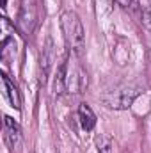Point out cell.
<instances>
[{
  "label": "cell",
  "instance_id": "cell-3",
  "mask_svg": "<svg viewBox=\"0 0 151 153\" xmlns=\"http://www.w3.org/2000/svg\"><path fill=\"white\" fill-rule=\"evenodd\" d=\"M39 0H21L20 16H18V30L21 36H30L39 22Z\"/></svg>",
  "mask_w": 151,
  "mask_h": 153
},
{
  "label": "cell",
  "instance_id": "cell-9",
  "mask_svg": "<svg viewBox=\"0 0 151 153\" xmlns=\"http://www.w3.org/2000/svg\"><path fill=\"white\" fill-rule=\"evenodd\" d=\"M52 62H53V45L52 41L48 39L46 46L43 48V55H41V70H43V82L46 80V75L52 68Z\"/></svg>",
  "mask_w": 151,
  "mask_h": 153
},
{
  "label": "cell",
  "instance_id": "cell-11",
  "mask_svg": "<svg viewBox=\"0 0 151 153\" xmlns=\"http://www.w3.org/2000/svg\"><path fill=\"white\" fill-rule=\"evenodd\" d=\"M98 144V152L100 153H114V148H112V141L109 137H100L96 141Z\"/></svg>",
  "mask_w": 151,
  "mask_h": 153
},
{
  "label": "cell",
  "instance_id": "cell-6",
  "mask_svg": "<svg viewBox=\"0 0 151 153\" xmlns=\"http://www.w3.org/2000/svg\"><path fill=\"white\" fill-rule=\"evenodd\" d=\"M0 76H2V84H4V94H5V98L9 100L11 107H14L16 111H20V109H21V98H20V91H18L16 84L5 75V73H2Z\"/></svg>",
  "mask_w": 151,
  "mask_h": 153
},
{
  "label": "cell",
  "instance_id": "cell-13",
  "mask_svg": "<svg viewBox=\"0 0 151 153\" xmlns=\"http://www.w3.org/2000/svg\"><path fill=\"white\" fill-rule=\"evenodd\" d=\"M142 23L148 30H151V4L142 9Z\"/></svg>",
  "mask_w": 151,
  "mask_h": 153
},
{
  "label": "cell",
  "instance_id": "cell-7",
  "mask_svg": "<svg viewBox=\"0 0 151 153\" xmlns=\"http://www.w3.org/2000/svg\"><path fill=\"white\" fill-rule=\"evenodd\" d=\"M78 119H80V125L85 132H91L96 126V114L93 112V109L87 103L78 105Z\"/></svg>",
  "mask_w": 151,
  "mask_h": 153
},
{
  "label": "cell",
  "instance_id": "cell-8",
  "mask_svg": "<svg viewBox=\"0 0 151 153\" xmlns=\"http://www.w3.org/2000/svg\"><path fill=\"white\" fill-rule=\"evenodd\" d=\"M66 76H68V61H64L57 66V73H55V80H53V91L57 96L68 89L66 87Z\"/></svg>",
  "mask_w": 151,
  "mask_h": 153
},
{
  "label": "cell",
  "instance_id": "cell-2",
  "mask_svg": "<svg viewBox=\"0 0 151 153\" xmlns=\"http://www.w3.org/2000/svg\"><path fill=\"white\" fill-rule=\"evenodd\" d=\"M144 93V89L141 85H135V84H121V85H115L114 89H109L107 93L101 94V102L114 111H124V109H130L132 103L135 102L137 96H141Z\"/></svg>",
  "mask_w": 151,
  "mask_h": 153
},
{
  "label": "cell",
  "instance_id": "cell-10",
  "mask_svg": "<svg viewBox=\"0 0 151 153\" xmlns=\"http://www.w3.org/2000/svg\"><path fill=\"white\" fill-rule=\"evenodd\" d=\"M14 48H16L14 38L5 36L4 41H2V50H0V55H2V61H4V62H9V61L14 57V52H16Z\"/></svg>",
  "mask_w": 151,
  "mask_h": 153
},
{
  "label": "cell",
  "instance_id": "cell-14",
  "mask_svg": "<svg viewBox=\"0 0 151 153\" xmlns=\"http://www.w3.org/2000/svg\"><path fill=\"white\" fill-rule=\"evenodd\" d=\"M5 5H7V0H2V7L5 9Z\"/></svg>",
  "mask_w": 151,
  "mask_h": 153
},
{
  "label": "cell",
  "instance_id": "cell-4",
  "mask_svg": "<svg viewBox=\"0 0 151 153\" xmlns=\"http://www.w3.org/2000/svg\"><path fill=\"white\" fill-rule=\"evenodd\" d=\"M4 141L11 150H14L21 141V128L11 116H4Z\"/></svg>",
  "mask_w": 151,
  "mask_h": 153
},
{
  "label": "cell",
  "instance_id": "cell-5",
  "mask_svg": "<svg viewBox=\"0 0 151 153\" xmlns=\"http://www.w3.org/2000/svg\"><path fill=\"white\" fill-rule=\"evenodd\" d=\"M66 87H68L70 93H82V89L87 87V75L84 73V70H82L78 64H76L71 71L68 70Z\"/></svg>",
  "mask_w": 151,
  "mask_h": 153
},
{
  "label": "cell",
  "instance_id": "cell-12",
  "mask_svg": "<svg viewBox=\"0 0 151 153\" xmlns=\"http://www.w3.org/2000/svg\"><path fill=\"white\" fill-rule=\"evenodd\" d=\"M119 7H123V9H126V11H133V9H137L139 7V0H114Z\"/></svg>",
  "mask_w": 151,
  "mask_h": 153
},
{
  "label": "cell",
  "instance_id": "cell-1",
  "mask_svg": "<svg viewBox=\"0 0 151 153\" xmlns=\"http://www.w3.org/2000/svg\"><path fill=\"white\" fill-rule=\"evenodd\" d=\"M61 30H62V36L70 52L75 57H80L85 46V30H84L80 16L75 11H64L61 14Z\"/></svg>",
  "mask_w": 151,
  "mask_h": 153
}]
</instances>
